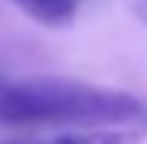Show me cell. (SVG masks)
<instances>
[{
  "label": "cell",
  "mask_w": 147,
  "mask_h": 144,
  "mask_svg": "<svg viewBox=\"0 0 147 144\" xmlns=\"http://www.w3.org/2000/svg\"><path fill=\"white\" fill-rule=\"evenodd\" d=\"M0 84H3V81H0Z\"/></svg>",
  "instance_id": "5b68a950"
},
{
  "label": "cell",
  "mask_w": 147,
  "mask_h": 144,
  "mask_svg": "<svg viewBox=\"0 0 147 144\" xmlns=\"http://www.w3.org/2000/svg\"><path fill=\"white\" fill-rule=\"evenodd\" d=\"M147 105L126 90L69 78H27L0 84V123L3 126H93V123L144 120Z\"/></svg>",
  "instance_id": "6da1fadb"
},
{
  "label": "cell",
  "mask_w": 147,
  "mask_h": 144,
  "mask_svg": "<svg viewBox=\"0 0 147 144\" xmlns=\"http://www.w3.org/2000/svg\"><path fill=\"white\" fill-rule=\"evenodd\" d=\"M24 12L39 24H48V27H63L75 18L78 0H15Z\"/></svg>",
  "instance_id": "7a4b0ae2"
},
{
  "label": "cell",
  "mask_w": 147,
  "mask_h": 144,
  "mask_svg": "<svg viewBox=\"0 0 147 144\" xmlns=\"http://www.w3.org/2000/svg\"><path fill=\"white\" fill-rule=\"evenodd\" d=\"M126 3H129V9L135 12V15L141 18L144 24H147V0H126Z\"/></svg>",
  "instance_id": "277c9868"
},
{
  "label": "cell",
  "mask_w": 147,
  "mask_h": 144,
  "mask_svg": "<svg viewBox=\"0 0 147 144\" xmlns=\"http://www.w3.org/2000/svg\"><path fill=\"white\" fill-rule=\"evenodd\" d=\"M24 144V141H15ZM36 144H138L135 132H114V129H96V132H72V135H54L48 141Z\"/></svg>",
  "instance_id": "3957f363"
}]
</instances>
